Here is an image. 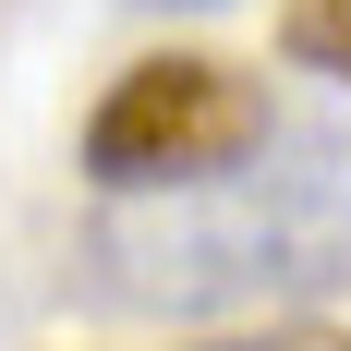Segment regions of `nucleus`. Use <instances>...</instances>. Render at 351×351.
<instances>
[{
    "label": "nucleus",
    "mask_w": 351,
    "mask_h": 351,
    "mask_svg": "<svg viewBox=\"0 0 351 351\" xmlns=\"http://www.w3.org/2000/svg\"><path fill=\"white\" fill-rule=\"evenodd\" d=\"M351 279V97L303 109L218 182L109 194L85 218V291L121 315H243Z\"/></svg>",
    "instance_id": "obj_1"
},
{
    "label": "nucleus",
    "mask_w": 351,
    "mask_h": 351,
    "mask_svg": "<svg viewBox=\"0 0 351 351\" xmlns=\"http://www.w3.org/2000/svg\"><path fill=\"white\" fill-rule=\"evenodd\" d=\"M267 134H279V109H267L254 73L170 49V61H134V73L97 97V121H85V182H97V194L218 182V170H243Z\"/></svg>",
    "instance_id": "obj_2"
},
{
    "label": "nucleus",
    "mask_w": 351,
    "mask_h": 351,
    "mask_svg": "<svg viewBox=\"0 0 351 351\" xmlns=\"http://www.w3.org/2000/svg\"><path fill=\"white\" fill-rule=\"evenodd\" d=\"M291 61H315V73H351V0H291Z\"/></svg>",
    "instance_id": "obj_3"
},
{
    "label": "nucleus",
    "mask_w": 351,
    "mask_h": 351,
    "mask_svg": "<svg viewBox=\"0 0 351 351\" xmlns=\"http://www.w3.org/2000/svg\"><path fill=\"white\" fill-rule=\"evenodd\" d=\"M218 351H351V327H254V339H218Z\"/></svg>",
    "instance_id": "obj_4"
},
{
    "label": "nucleus",
    "mask_w": 351,
    "mask_h": 351,
    "mask_svg": "<svg viewBox=\"0 0 351 351\" xmlns=\"http://www.w3.org/2000/svg\"><path fill=\"white\" fill-rule=\"evenodd\" d=\"M145 12H230V0H145Z\"/></svg>",
    "instance_id": "obj_5"
}]
</instances>
